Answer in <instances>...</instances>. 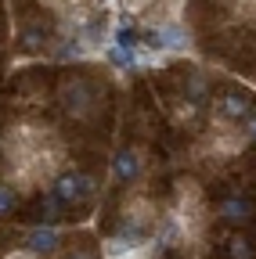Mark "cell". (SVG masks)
I'll return each instance as SVG.
<instances>
[{
  "instance_id": "11",
  "label": "cell",
  "mask_w": 256,
  "mask_h": 259,
  "mask_svg": "<svg viewBox=\"0 0 256 259\" xmlns=\"http://www.w3.org/2000/svg\"><path fill=\"white\" fill-rule=\"evenodd\" d=\"M18 44H22V51H40V47L47 44V29H44V22L25 25V29H22V36H18Z\"/></svg>"
},
{
  "instance_id": "12",
  "label": "cell",
  "mask_w": 256,
  "mask_h": 259,
  "mask_svg": "<svg viewBox=\"0 0 256 259\" xmlns=\"http://www.w3.org/2000/svg\"><path fill=\"white\" fill-rule=\"evenodd\" d=\"M18 209V187L11 180H0V220H8Z\"/></svg>"
},
{
  "instance_id": "5",
  "label": "cell",
  "mask_w": 256,
  "mask_h": 259,
  "mask_svg": "<svg viewBox=\"0 0 256 259\" xmlns=\"http://www.w3.org/2000/svg\"><path fill=\"white\" fill-rule=\"evenodd\" d=\"M22 245H25V252H33L36 259H51V255L61 252V231L51 227V223H36V227H29V231H25Z\"/></svg>"
},
{
  "instance_id": "1",
  "label": "cell",
  "mask_w": 256,
  "mask_h": 259,
  "mask_svg": "<svg viewBox=\"0 0 256 259\" xmlns=\"http://www.w3.org/2000/svg\"><path fill=\"white\" fill-rule=\"evenodd\" d=\"M51 191L58 194V202L65 209H90L98 202V177H90L83 169H61L54 180H51Z\"/></svg>"
},
{
  "instance_id": "3",
  "label": "cell",
  "mask_w": 256,
  "mask_h": 259,
  "mask_svg": "<svg viewBox=\"0 0 256 259\" xmlns=\"http://www.w3.org/2000/svg\"><path fill=\"white\" fill-rule=\"evenodd\" d=\"M58 101L72 119H87L94 112V87L83 76H65L58 87Z\"/></svg>"
},
{
  "instance_id": "10",
  "label": "cell",
  "mask_w": 256,
  "mask_h": 259,
  "mask_svg": "<svg viewBox=\"0 0 256 259\" xmlns=\"http://www.w3.org/2000/svg\"><path fill=\"white\" fill-rule=\"evenodd\" d=\"M224 255H228V259H252L256 248L245 238V231H235V234H228V241H224Z\"/></svg>"
},
{
  "instance_id": "8",
  "label": "cell",
  "mask_w": 256,
  "mask_h": 259,
  "mask_svg": "<svg viewBox=\"0 0 256 259\" xmlns=\"http://www.w3.org/2000/svg\"><path fill=\"white\" fill-rule=\"evenodd\" d=\"M144 47H152V51H180V47H188V32L177 25V22H163L159 29H152L148 36H144Z\"/></svg>"
},
{
  "instance_id": "13",
  "label": "cell",
  "mask_w": 256,
  "mask_h": 259,
  "mask_svg": "<svg viewBox=\"0 0 256 259\" xmlns=\"http://www.w3.org/2000/svg\"><path fill=\"white\" fill-rule=\"evenodd\" d=\"M238 126H242V134H245V144H256V112H249Z\"/></svg>"
},
{
  "instance_id": "6",
  "label": "cell",
  "mask_w": 256,
  "mask_h": 259,
  "mask_svg": "<svg viewBox=\"0 0 256 259\" xmlns=\"http://www.w3.org/2000/svg\"><path fill=\"white\" fill-rule=\"evenodd\" d=\"M213 112H216L220 122H235V126H238V122L252 112V97L242 94V90H224V94L213 97Z\"/></svg>"
},
{
  "instance_id": "14",
  "label": "cell",
  "mask_w": 256,
  "mask_h": 259,
  "mask_svg": "<svg viewBox=\"0 0 256 259\" xmlns=\"http://www.w3.org/2000/svg\"><path fill=\"white\" fill-rule=\"evenodd\" d=\"M65 259H98V255H94L90 248H72V252H69Z\"/></svg>"
},
{
  "instance_id": "7",
  "label": "cell",
  "mask_w": 256,
  "mask_h": 259,
  "mask_svg": "<svg viewBox=\"0 0 256 259\" xmlns=\"http://www.w3.org/2000/svg\"><path fill=\"white\" fill-rule=\"evenodd\" d=\"M141 173H144V158H141L137 148H119V151L112 155V177H116L123 187L137 184Z\"/></svg>"
},
{
  "instance_id": "2",
  "label": "cell",
  "mask_w": 256,
  "mask_h": 259,
  "mask_svg": "<svg viewBox=\"0 0 256 259\" xmlns=\"http://www.w3.org/2000/svg\"><path fill=\"white\" fill-rule=\"evenodd\" d=\"M159 223V209L148 194H130V198L123 202V212H119V231L126 234H152Z\"/></svg>"
},
{
  "instance_id": "4",
  "label": "cell",
  "mask_w": 256,
  "mask_h": 259,
  "mask_svg": "<svg viewBox=\"0 0 256 259\" xmlns=\"http://www.w3.org/2000/svg\"><path fill=\"white\" fill-rule=\"evenodd\" d=\"M213 216L231 227V231H245V227L256 220V202L245 198V194H224V198L213 205Z\"/></svg>"
},
{
  "instance_id": "9",
  "label": "cell",
  "mask_w": 256,
  "mask_h": 259,
  "mask_svg": "<svg viewBox=\"0 0 256 259\" xmlns=\"http://www.w3.org/2000/svg\"><path fill=\"white\" fill-rule=\"evenodd\" d=\"M61 212H65V205L58 202V194H54V191H51V184H47V187L40 191V205H36V220H40V223H51V227H54V223L61 220Z\"/></svg>"
}]
</instances>
